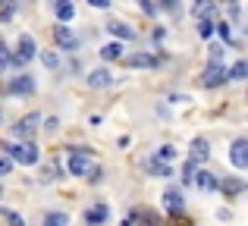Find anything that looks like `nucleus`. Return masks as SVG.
Listing matches in <instances>:
<instances>
[{
    "instance_id": "31",
    "label": "nucleus",
    "mask_w": 248,
    "mask_h": 226,
    "mask_svg": "<svg viewBox=\"0 0 248 226\" xmlns=\"http://www.w3.org/2000/svg\"><path fill=\"white\" fill-rule=\"evenodd\" d=\"M217 31H220V38H223V41L230 38V25H226V22H220V25H217Z\"/></svg>"
},
{
    "instance_id": "30",
    "label": "nucleus",
    "mask_w": 248,
    "mask_h": 226,
    "mask_svg": "<svg viewBox=\"0 0 248 226\" xmlns=\"http://www.w3.org/2000/svg\"><path fill=\"white\" fill-rule=\"evenodd\" d=\"M141 226H157V217H154L151 211H145V214H141Z\"/></svg>"
},
{
    "instance_id": "3",
    "label": "nucleus",
    "mask_w": 248,
    "mask_h": 226,
    "mask_svg": "<svg viewBox=\"0 0 248 226\" xmlns=\"http://www.w3.org/2000/svg\"><path fill=\"white\" fill-rule=\"evenodd\" d=\"M35 54H38L35 38H31V35H22V38H19V44H16V54H13V66H25V63H29Z\"/></svg>"
},
{
    "instance_id": "1",
    "label": "nucleus",
    "mask_w": 248,
    "mask_h": 226,
    "mask_svg": "<svg viewBox=\"0 0 248 226\" xmlns=\"http://www.w3.org/2000/svg\"><path fill=\"white\" fill-rule=\"evenodd\" d=\"M66 166H69V173H73V176H82V179H101V166L94 164V157H91L85 148H69Z\"/></svg>"
},
{
    "instance_id": "8",
    "label": "nucleus",
    "mask_w": 248,
    "mask_h": 226,
    "mask_svg": "<svg viewBox=\"0 0 248 226\" xmlns=\"http://www.w3.org/2000/svg\"><path fill=\"white\" fill-rule=\"evenodd\" d=\"M226 79H230V73H226L223 66H207L204 75H201V85L204 88H217V85H223Z\"/></svg>"
},
{
    "instance_id": "13",
    "label": "nucleus",
    "mask_w": 248,
    "mask_h": 226,
    "mask_svg": "<svg viewBox=\"0 0 248 226\" xmlns=\"http://www.w3.org/2000/svg\"><path fill=\"white\" fill-rule=\"evenodd\" d=\"M126 63L129 66H135V69H154L157 66V57H151V54H135V57H126Z\"/></svg>"
},
{
    "instance_id": "6",
    "label": "nucleus",
    "mask_w": 248,
    "mask_h": 226,
    "mask_svg": "<svg viewBox=\"0 0 248 226\" xmlns=\"http://www.w3.org/2000/svg\"><path fill=\"white\" fill-rule=\"evenodd\" d=\"M230 164L236 170H245L248 166V138H236L230 145Z\"/></svg>"
},
{
    "instance_id": "2",
    "label": "nucleus",
    "mask_w": 248,
    "mask_h": 226,
    "mask_svg": "<svg viewBox=\"0 0 248 226\" xmlns=\"http://www.w3.org/2000/svg\"><path fill=\"white\" fill-rule=\"evenodd\" d=\"M3 151H6V157L13 160V164H22V166H35L38 164V148H35V141H10V145H3Z\"/></svg>"
},
{
    "instance_id": "12",
    "label": "nucleus",
    "mask_w": 248,
    "mask_h": 226,
    "mask_svg": "<svg viewBox=\"0 0 248 226\" xmlns=\"http://www.w3.org/2000/svg\"><path fill=\"white\" fill-rule=\"evenodd\" d=\"M88 85L91 88H107V85H113L110 69H91V73H88Z\"/></svg>"
},
{
    "instance_id": "14",
    "label": "nucleus",
    "mask_w": 248,
    "mask_h": 226,
    "mask_svg": "<svg viewBox=\"0 0 248 226\" xmlns=\"http://www.w3.org/2000/svg\"><path fill=\"white\" fill-rule=\"evenodd\" d=\"M245 189V182L239 176H226V179H220V192L223 195H239V192Z\"/></svg>"
},
{
    "instance_id": "33",
    "label": "nucleus",
    "mask_w": 248,
    "mask_h": 226,
    "mask_svg": "<svg viewBox=\"0 0 248 226\" xmlns=\"http://www.w3.org/2000/svg\"><path fill=\"white\" fill-rule=\"evenodd\" d=\"M0 195H3V189H0Z\"/></svg>"
},
{
    "instance_id": "28",
    "label": "nucleus",
    "mask_w": 248,
    "mask_h": 226,
    "mask_svg": "<svg viewBox=\"0 0 248 226\" xmlns=\"http://www.w3.org/2000/svg\"><path fill=\"white\" fill-rule=\"evenodd\" d=\"M10 173H13V160L6 154H0V176H10Z\"/></svg>"
},
{
    "instance_id": "22",
    "label": "nucleus",
    "mask_w": 248,
    "mask_h": 226,
    "mask_svg": "<svg viewBox=\"0 0 248 226\" xmlns=\"http://www.w3.org/2000/svg\"><path fill=\"white\" fill-rule=\"evenodd\" d=\"M223 54H226V50L220 47V44H214L211 54H207V66H223Z\"/></svg>"
},
{
    "instance_id": "7",
    "label": "nucleus",
    "mask_w": 248,
    "mask_h": 226,
    "mask_svg": "<svg viewBox=\"0 0 248 226\" xmlns=\"http://www.w3.org/2000/svg\"><path fill=\"white\" fill-rule=\"evenodd\" d=\"M54 41H57L60 50H76V47H79V38L73 35L69 25H57V29H54Z\"/></svg>"
},
{
    "instance_id": "10",
    "label": "nucleus",
    "mask_w": 248,
    "mask_h": 226,
    "mask_svg": "<svg viewBox=\"0 0 248 226\" xmlns=\"http://www.w3.org/2000/svg\"><path fill=\"white\" fill-rule=\"evenodd\" d=\"M107 217H110L107 204H94V208L85 211V223H88V226H101V223H107Z\"/></svg>"
},
{
    "instance_id": "27",
    "label": "nucleus",
    "mask_w": 248,
    "mask_h": 226,
    "mask_svg": "<svg viewBox=\"0 0 248 226\" xmlns=\"http://www.w3.org/2000/svg\"><path fill=\"white\" fill-rule=\"evenodd\" d=\"M214 25H217V22H211V19H207V22H198V35L201 38H211L214 35Z\"/></svg>"
},
{
    "instance_id": "11",
    "label": "nucleus",
    "mask_w": 248,
    "mask_h": 226,
    "mask_svg": "<svg viewBox=\"0 0 248 226\" xmlns=\"http://www.w3.org/2000/svg\"><path fill=\"white\" fill-rule=\"evenodd\" d=\"M160 201H164V208L170 211V214H182V208H186V204H182V195L176 189H167Z\"/></svg>"
},
{
    "instance_id": "18",
    "label": "nucleus",
    "mask_w": 248,
    "mask_h": 226,
    "mask_svg": "<svg viewBox=\"0 0 248 226\" xmlns=\"http://www.w3.org/2000/svg\"><path fill=\"white\" fill-rule=\"evenodd\" d=\"M101 57H104V60H120V57H123V44L120 41L104 44V47H101Z\"/></svg>"
},
{
    "instance_id": "19",
    "label": "nucleus",
    "mask_w": 248,
    "mask_h": 226,
    "mask_svg": "<svg viewBox=\"0 0 248 226\" xmlns=\"http://www.w3.org/2000/svg\"><path fill=\"white\" fill-rule=\"evenodd\" d=\"M44 226H69V217L63 211H50V214H44Z\"/></svg>"
},
{
    "instance_id": "4",
    "label": "nucleus",
    "mask_w": 248,
    "mask_h": 226,
    "mask_svg": "<svg viewBox=\"0 0 248 226\" xmlns=\"http://www.w3.org/2000/svg\"><path fill=\"white\" fill-rule=\"evenodd\" d=\"M38 122H41V113H25L22 120L13 126V135L22 138V141H31V135L38 132Z\"/></svg>"
},
{
    "instance_id": "24",
    "label": "nucleus",
    "mask_w": 248,
    "mask_h": 226,
    "mask_svg": "<svg viewBox=\"0 0 248 226\" xmlns=\"http://www.w3.org/2000/svg\"><path fill=\"white\" fill-rule=\"evenodd\" d=\"M157 160H164V164H173V160H176V148H173V145H164V148L157 151Z\"/></svg>"
},
{
    "instance_id": "26",
    "label": "nucleus",
    "mask_w": 248,
    "mask_h": 226,
    "mask_svg": "<svg viewBox=\"0 0 248 226\" xmlns=\"http://www.w3.org/2000/svg\"><path fill=\"white\" fill-rule=\"evenodd\" d=\"M211 13H214V3H195V16H201V22H207Z\"/></svg>"
},
{
    "instance_id": "23",
    "label": "nucleus",
    "mask_w": 248,
    "mask_h": 226,
    "mask_svg": "<svg viewBox=\"0 0 248 226\" xmlns=\"http://www.w3.org/2000/svg\"><path fill=\"white\" fill-rule=\"evenodd\" d=\"M195 179H198L201 189H220V182L214 179V173H195Z\"/></svg>"
},
{
    "instance_id": "16",
    "label": "nucleus",
    "mask_w": 248,
    "mask_h": 226,
    "mask_svg": "<svg viewBox=\"0 0 248 226\" xmlns=\"http://www.w3.org/2000/svg\"><path fill=\"white\" fill-rule=\"evenodd\" d=\"M145 170L148 173H154V176H173V170H170V164H164V160H157V157H151L145 164Z\"/></svg>"
},
{
    "instance_id": "25",
    "label": "nucleus",
    "mask_w": 248,
    "mask_h": 226,
    "mask_svg": "<svg viewBox=\"0 0 248 226\" xmlns=\"http://www.w3.org/2000/svg\"><path fill=\"white\" fill-rule=\"evenodd\" d=\"M41 63H44L47 69H57V66H60V57H57L54 50H44V54H41Z\"/></svg>"
},
{
    "instance_id": "32",
    "label": "nucleus",
    "mask_w": 248,
    "mask_h": 226,
    "mask_svg": "<svg viewBox=\"0 0 248 226\" xmlns=\"http://www.w3.org/2000/svg\"><path fill=\"white\" fill-rule=\"evenodd\" d=\"M91 6H97V10H107L110 0H91Z\"/></svg>"
},
{
    "instance_id": "5",
    "label": "nucleus",
    "mask_w": 248,
    "mask_h": 226,
    "mask_svg": "<svg viewBox=\"0 0 248 226\" xmlns=\"http://www.w3.org/2000/svg\"><path fill=\"white\" fill-rule=\"evenodd\" d=\"M31 91H35V79L25 75V73L13 75V79L6 82V94H13V98H22V94H31Z\"/></svg>"
},
{
    "instance_id": "20",
    "label": "nucleus",
    "mask_w": 248,
    "mask_h": 226,
    "mask_svg": "<svg viewBox=\"0 0 248 226\" xmlns=\"http://www.w3.org/2000/svg\"><path fill=\"white\" fill-rule=\"evenodd\" d=\"M230 79H236V82H245V79H248V63H245V60L232 63V69H230Z\"/></svg>"
},
{
    "instance_id": "17",
    "label": "nucleus",
    "mask_w": 248,
    "mask_h": 226,
    "mask_svg": "<svg viewBox=\"0 0 248 226\" xmlns=\"http://www.w3.org/2000/svg\"><path fill=\"white\" fill-rule=\"evenodd\" d=\"M54 13H57V19L66 25L69 19L76 16V6H73V3H66V0H60V3H54Z\"/></svg>"
},
{
    "instance_id": "34",
    "label": "nucleus",
    "mask_w": 248,
    "mask_h": 226,
    "mask_svg": "<svg viewBox=\"0 0 248 226\" xmlns=\"http://www.w3.org/2000/svg\"><path fill=\"white\" fill-rule=\"evenodd\" d=\"M245 35H248V29H245Z\"/></svg>"
},
{
    "instance_id": "15",
    "label": "nucleus",
    "mask_w": 248,
    "mask_h": 226,
    "mask_svg": "<svg viewBox=\"0 0 248 226\" xmlns=\"http://www.w3.org/2000/svg\"><path fill=\"white\" fill-rule=\"evenodd\" d=\"M107 31L113 38H120V41H129V38H135V31L129 29L126 22H107Z\"/></svg>"
},
{
    "instance_id": "21",
    "label": "nucleus",
    "mask_w": 248,
    "mask_h": 226,
    "mask_svg": "<svg viewBox=\"0 0 248 226\" xmlns=\"http://www.w3.org/2000/svg\"><path fill=\"white\" fill-rule=\"evenodd\" d=\"M16 16V3L13 0H0V22H10Z\"/></svg>"
},
{
    "instance_id": "9",
    "label": "nucleus",
    "mask_w": 248,
    "mask_h": 226,
    "mask_svg": "<svg viewBox=\"0 0 248 226\" xmlns=\"http://www.w3.org/2000/svg\"><path fill=\"white\" fill-rule=\"evenodd\" d=\"M207 157H211V145H207V138H192L188 160H192V164H204Z\"/></svg>"
},
{
    "instance_id": "29",
    "label": "nucleus",
    "mask_w": 248,
    "mask_h": 226,
    "mask_svg": "<svg viewBox=\"0 0 248 226\" xmlns=\"http://www.w3.org/2000/svg\"><path fill=\"white\" fill-rule=\"evenodd\" d=\"M6 223H10V226H25V220L16 214V211H6Z\"/></svg>"
}]
</instances>
